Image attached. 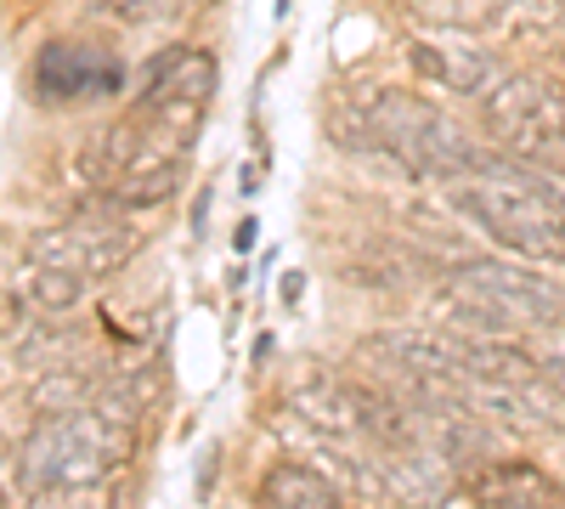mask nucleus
<instances>
[{"label": "nucleus", "mask_w": 565, "mask_h": 509, "mask_svg": "<svg viewBox=\"0 0 565 509\" xmlns=\"http://www.w3.org/2000/svg\"><path fill=\"white\" fill-rule=\"evenodd\" d=\"M447 188H452V204L503 250L543 266H565V199L543 181V170L481 148L476 170L447 181Z\"/></svg>", "instance_id": "nucleus-1"}, {"label": "nucleus", "mask_w": 565, "mask_h": 509, "mask_svg": "<svg viewBox=\"0 0 565 509\" xmlns=\"http://www.w3.org/2000/svg\"><path fill=\"white\" fill-rule=\"evenodd\" d=\"M136 453V425L108 407H74V413H40L34 431L18 442L12 465L29 492L68 487V481H108Z\"/></svg>", "instance_id": "nucleus-3"}, {"label": "nucleus", "mask_w": 565, "mask_h": 509, "mask_svg": "<svg viewBox=\"0 0 565 509\" xmlns=\"http://www.w3.org/2000/svg\"><path fill=\"white\" fill-rule=\"evenodd\" d=\"M97 7L108 18H125V23H159V18H170L181 7V0H97Z\"/></svg>", "instance_id": "nucleus-15"}, {"label": "nucleus", "mask_w": 565, "mask_h": 509, "mask_svg": "<svg viewBox=\"0 0 565 509\" xmlns=\"http://www.w3.org/2000/svg\"><path fill=\"white\" fill-rule=\"evenodd\" d=\"M18 295L29 300V311H45V317H57V311H74L85 300V284L74 272H57V266H40L29 261L23 277H18Z\"/></svg>", "instance_id": "nucleus-13"}, {"label": "nucleus", "mask_w": 565, "mask_h": 509, "mask_svg": "<svg viewBox=\"0 0 565 509\" xmlns=\"http://www.w3.org/2000/svg\"><path fill=\"white\" fill-rule=\"evenodd\" d=\"M469 509H565V487L526 458H481L458 476Z\"/></svg>", "instance_id": "nucleus-9"}, {"label": "nucleus", "mask_w": 565, "mask_h": 509, "mask_svg": "<svg viewBox=\"0 0 565 509\" xmlns=\"http://www.w3.org/2000/svg\"><path fill=\"white\" fill-rule=\"evenodd\" d=\"M407 63L424 74V79H436L447 85L452 97H481V91L503 74L492 63V52L469 34V29H418L407 40Z\"/></svg>", "instance_id": "nucleus-8"}, {"label": "nucleus", "mask_w": 565, "mask_h": 509, "mask_svg": "<svg viewBox=\"0 0 565 509\" xmlns=\"http://www.w3.org/2000/svg\"><path fill=\"white\" fill-rule=\"evenodd\" d=\"M136 255H141V233L125 215H85V210L74 221L52 226V233H34V244H29V261L74 272L79 284H103V277L125 272Z\"/></svg>", "instance_id": "nucleus-6"}, {"label": "nucleus", "mask_w": 565, "mask_h": 509, "mask_svg": "<svg viewBox=\"0 0 565 509\" xmlns=\"http://www.w3.org/2000/svg\"><path fill=\"white\" fill-rule=\"evenodd\" d=\"M282 402H289V413L322 442H340V447H362V402H367V385L362 380H345L334 374V368H300V374L289 380V391H282Z\"/></svg>", "instance_id": "nucleus-7"}, {"label": "nucleus", "mask_w": 565, "mask_h": 509, "mask_svg": "<svg viewBox=\"0 0 565 509\" xmlns=\"http://www.w3.org/2000/svg\"><path fill=\"white\" fill-rule=\"evenodd\" d=\"M29 509H119V498L108 481H68V487L29 492Z\"/></svg>", "instance_id": "nucleus-14"}, {"label": "nucleus", "mask_w": 565, "mask_h": 509, "mask_svg": "<svg viewBox=\"0 0 565 509\" xmlns=\"http://www.w3.org/2000/svg\"><path fill=\"white\" fill-rule=\"evenodd\" d=\"M255 509H345V492L306 458H282L255 481Z\"/></svg>", "instance_id": "nucleus-12"}, {"label": "nucleus", "mask_w": 565, "mask_h": 509, "mask_svg": "<svg viewBox=\"0 0 565 509\" xmlns=\"http://www.w3.org/2000/svg\"><path fill=\"white\" fill-rule=\"evenodd\" d=\"M447 322L463 340H509L521 329H559L565 289L521 261H458L441 272Z\"/></svg>", "instance_id": "nucleus-2"}, {"label": "nucleus", "mask_w": 565, "mask_h": 509, "mask_svg": "<svg viewBox=\"0 0 565 509\" xmlns=\"http://www.w3.org/2000/svg\"><path fill=\"white\" fill-rule=\"evenodd\" d=\"M481 119L492 142L532 170L565 176V97L543 74H498L481 91Z\"/></svg>", "instance_id": "nucleus-5"}, {"label": "nucleus", "mask_w": 565, "mask_h": 509, "mask_svg": "<svg viewBox=\"0 0 565 509\" xmlns=\"http://www.w3.org/2000/svg\"><path fill=\"white\" fill-rule=\"evenodd\" d=\"M543 380L565 396V357H543Z\"/></svg>", "instance_id": "nucleus-16"}, {"label": "nucleus", "mask_w": 565, "mask_h": 509, "mask_svg": "<svg viewBox=\"0 0 565 509\" xmlns=\"http://www.w3.org/2000/svg\"><path fill=\"white\" fill-rule=\"evenodd\" d=\"M362 114H367V130H373V148L418 181H458L481 159L476 136H469L452 114H441L436 103L413 97V91H373Z\"/></svg>", "instance_id": "nucleus-4"}, {"label": "nucleus", "mask_w": 565, "mask_h": 509, "mask_svg": "<svg viewBox=\"0 0 565 509\" xmlns=\"http://www.w3.org/2000/svg\"><path fill=\"white\" fill-rule=\"evenodd\" d=\"M34 85L45 103H79V97H103V91L119 85V68L103 57V52H85V45H45L40 52V68H34Z\"/></svg>", "instance_id": "nucleus-11"}, {"label": "nucleus", "mask_w": 565, "mask_h": 509, "mask_svg": "<svg viewBox=\"0 0 565 509\" xmlns=\"http://www.w3.org/2000/svg\"><path fill=\"white\" fill-rule=\"evenodd\" d=\"M215 97V57L199 45H170L148 63L136 91V108H193L204 114V103Z\"/></svg>", "instance_id": "nucleus-10"}]
</instances>
